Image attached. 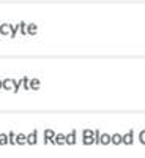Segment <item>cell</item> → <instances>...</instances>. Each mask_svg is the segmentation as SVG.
<instances>
[{"label":"cell","instance_id":"1","mask_svg":"<svg viewBox=\"0 0 145 158\" xmlns=\"http://www.w3.org/2000/svg\"><path fill=\"white\" fill-rule=\"evenodd\" d=\"M38 142V131L36 130H33V133H30L27 136V144H30V146H35Z\"/></svg>","mask_w":145,"mask_h":158},{"label":"cell","instance_id":"2","mask_svg":"<svg viewBox=\"0 0 145 158\" xmlns=\"http://www.w3.org/2000/svg\"><path fill=\"white\" fill-rule=\"evenodd\" d=\"M54 136H55L54 130H46V133H44V144L46 142H52L54 141Z\"/></svg>","mask_w":145,"mask_h":158},{"label":"cell","instance_id":"5","mask_svg":"<svg viewBox=\"0 0 145 158\" xmlns=\"http://www.w3.org/2000/svg\"><path fill=\"white\" fill-rule=\"evenodd\" d=\"M36 32H38L36 24H27V35H35Z\"/></svg>","mask_w":145,"mask_h":158},{"label":"cell","instance_id":"4","mask_svg":"<svg viewBox=\"0 0 145 158\" xmlns=\"http://www.w3.org/2000/svg\"><path fill=\"white\" fill-rule=\"evenodd\" d=\"M11 29H13L11 24H2L0 25V33L2 35H8V33H11Z\"/></svg>","mask_w":145,"mask_h":158},{"label":"cell","instance_id":"8","mask_svg":"<svg viewBox=\"0 0 145 158\" xmlns=\"http://www.w3.org/2000/svg\"><path fill=\"white\" fill-rule=\"evenodd\" d=\"M29 87H30V89H38V87H39V81H38V79H30Z\"/></svg>","mask_w":145,"mask_h":158},{"label":"cell","instance_id":"3","mask_svg":"<svg viewBox=\"0 0 145 158\" xmlns=\"http://www.w3.org/2000/svg\"><path fill=\"white\" fill-rule=\"evenodd\" d=\"M52 144H60V146H61V144H66V136H63V134H55Z\"/></svg>","mask_w":145,"mask_h":158},{"label":"cell","instance_id":"11","mask_svg":"<svg viewBox=\"0 0 145 158\" xmlns=\"http://www.w3.org/2000/svg\"><path fill=\"white\" fill-rule=\"evenodd\" d=\"M0 89H3V81H0Z\"/></svg>","mask_w":145,"mask_h":158},{"label":"cell","instance_id":"6","mask_svg":"<svg viewBox=\"0 0 145 158\" xmlns=\"http://www.w3.org/2000/svg\"><path fill=\"white\" fill-rule=\"evenodd\" d=\"M16 144H19V146L27 144V136H24V134H16Z\"/></svg>","mask_w":145,"mask_h":158},{"label":"cell","instance_id":"7","mask_svg":"<svg viewBox=\"0 0 145 158\" xmlns=\"http://www.w3.org/2000/svg\"><path fill=\"white\" fill-rule=\"evenodd\" d=\"M66 144H76V131H71V134L66 136Z\"/></svg>","mask_w":145,"mask_h":158},{"label":"cell","instance_id":"10","mask_svg":"<svg viewBox=\"0 0 145 158\" xmlns=\"http://www.w3.org/2000/svg\"><path fill=\"white\" fill-rule=\"evenodd\" d=\"M114 141H115V144H118V141H120V136H115V138H114Z\"/></svg>","mask_w":145,"mask_h":158},{"label":"cell","instance_id":"9","mask_svg":"<svg viewBox=\"0 0 145 158\" xmlns=\"http://www.w3.org/2000/svg\"><path fill=\"white\" fill-rule=\"evenodd\" d=\"M6 142H8V136H6V134H0V144L3 146V144H6Z\"/></svg>","mask_w":145,"mask_h":158}]
</instances>
